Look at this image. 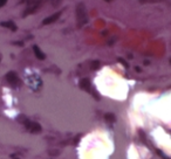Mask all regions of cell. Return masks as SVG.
<instances>
[{
	"mask_svg": "<svg viewBox=\"0 0 171 159\" xmlns=\"http://www.w3.org/2000/svg\"><path fill=\"white\" fill-rule=\"evenodd\" d=\"M76 20H77V26L82 27L88 22V15H87V10H86L84 4H79L76 6Z\"/></svg>",
	"mask_w": 171,
	"mask_h": 159,
	"instance_id": "cell-1",
	"label": "cell"
},
{
	"mask_svg": "<svg viewBox=\"0 0 171 159\" xmlns=\"http://www.w3.org/2000/svg\"><path fill=\"white\" fill-rule=\"evenodd\" d=\"M6 80H7L8 84H10L11 87H13V88L18 87V84H19V77H18V75H17L15 72H10V73H7V74H6Z\"/></svg>",
	"mask_w": 171,
	"mask_h": 159,
	"instance_id": "cell-3",
	"label": "cell"
},
{
	"mask_svg": "<svg viewBox=\"0 0 171 159\" xmlns=\"http://www.w3.org/2000/svg\"><path fill=\"white\" fill-rule=\"evenodd\" d=\"M7 3V0H0V7H4Z\"/></svg>",
	"mask_w": 171,
	"mask_h": 159,
	"instance_id": "cell-11",
	"label": "cell"
},
{
	"mask_svg": "<svg viewBox=\"0 0 171 159\" xmlns=\"http://www.w3.org/2000/svg\"><path fill=\"white\" fill-rule=\"evenodd\" d=\"M99 67H100V62H99V61H94V62L92 63V69L95 70V69H97Z\"/></svg>",
	"mask_w": 171,
	"mask_h": 159,
	"instance_id": "cell-9",
	"label": "cell"
},
{
	"mask_svg": "<svg viewBox=\"0 0 171 159\" xmlns=\"http://www.w3.org/2000/svg\"><path fill=\"white\" fill-rule=\"evenodd\" d=\"M33 52H34V55L37 56V59H39V60H45V59H46L45 53L39 48V46L34 45V46H33Z\"/></svg>",
	"mask_w": 171,
	"mask_h": 159,
	"instance_id": "cell-5",
	"label": "cell"
},
{
	"mask_svg": "<svg viewBox=\"0 0 171 159\" xmlns=\"http://www.w3.org/2000/svg\"><path fill=\"white\" fill-rule=\"evenodd\" d=\"M104 118H105V120L107 122H109V123H114V122H115L116 120V117H115V115H114V114H105L104 115Z\"/></svg>",
	"mask_w": 171,
	"mask_h": 159,
	"instance_id": "cell-8",
	"label": "cell"
},
{
	"mask_svg": "<svg viewBox=\"0 0 171 159\" xmlns=\"http://www.w3.org/2000/svg\"><path fill=\"white\" fill-rule=\"evenodd\" d=\"M80 87L86 90V91H90V88H92V84H90V81L88 78H82L81 82H80Z\"/></svg>",
	"mask_w": 171,
	"mask_h": 159,
	"instance_id": "cell-7",
	"label": "cell"
},
{
	"mask_svg": "<svg viewBox=\"0 0 171 159\" xmlns=\"http://www.w3.org/2000/svg\"><path fill=\"white\" fill-rule=\"evenodd\" d=\"M25 125H26V128H27V130L28 131H31L32 134H39V132H41V125L39 124V123H37V122H31V120H28V119H26L25 120Z\"/></svg>",
	"mask_w": 171,
	"mask_h": 159,
	"instance_id": "cell-2",
	"label": "cell"
},
{
	"mask_svg": "<svg viewBox=\"0 0 171 159\" xmlns=\"http://www.w3.org/2000/svg\"><path fill=\"white\" fill-rule=\"evenodd\" d=\"M0 26H3V27H5V28H8V29H11V30H13V32H15L17 29H18V27H17V25L13 22V21H11V20H8V21H3V22H0Z\"/></svg>",
	"mask_w": 171,
	"mask_h": 159,
	"instance_id": "cell-6",
	"label": "cell"
},
{
	"mask_svg": "<svg viewBox=\"0 0 171 159\" xmlns=\"http://www.w3.org/2000/svg\"><path fill=\"white\" fill-rule=\"evenodd\" d=\"M60 17H61V12L59 11V12H56V13L52 14L50 17H47V18L42 21V25H49V23H53V22H55L56 20H58Z\"/></svg>",
	"mask_w": 171,
	"mask_h": 159,
	"instance_id": "cell-4",
	"label": "cell"
},
{
	"mask_svg": "<svg viewBox=\"0 0 171 159\" xmlns=\"http://www.w3.org/2000/svg\"><path fill=\"white\" fill-rule=\"evenodd\" d=\"M27 1H28V5H32L33 3H35V1H37V0H27Z\"/></svg>",
	"mask_w": 171,
	"mask_h": 159,
	"instance_id": "cell-13",
	"label": "cell"
},
{
	"mask_svg": "<svg viewBox=\"0 0 171 159\" xmlns=\"http://www.w3.org/2000/svg\"><path fill=\"white\" fill-rule=\"evenodd\" d=\"M104 1H107V3H111V1H114V0H104Z\"/></svg>",
	"mask_w": 171,
	"mask_h": 159,
	"instance_id": "cell-14",
	"label": "cell"
},
{
	"mask_svg": "<svg viewBox=\"0 0 171 159\" xmlns=\"http://www.w3.org/2000/svg\"><path fill=\"white\" fill-rule=\"evenodd\" d=\"M61 1H62V0H53V6H59L60 4H61Z\"/></svg>",
	"mask_w": 171,
	"mask_h": 159,
	"instance_id": "cell-10",
	"label": "cell"
},
{
	"mask_svg": "<svg viewBox=\"0 0 171 159\" xmlns=\"http://www.w3.org/2000/svg\"><path fill=\"white\" fill-rule=\"evenodd\" d=\"M156 3V1H158V0H141V3Z\"/></svg>",
	"mask_w": 171,
	"mask_h": 159,
	"instance_id": "cell-12",
	"label": "cell"
},
{
	"mask_svg": "<svg viewBox=\"0 0 171 159\" xmlns=\"http://www.w3.org/2000/svg\"><path fill=\"white\" fill-rule=\"evenodd\" d=\"M170 63H171V59H170Z\"/></svg>",
	"mask_w": 171,
	"mask_h": 159,
	"instance_id": "cell-15",
	"label": "cell"
}]
</instances>
